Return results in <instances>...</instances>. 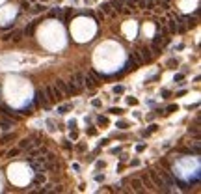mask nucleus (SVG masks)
Masks as SVG:
<instances>
[{"mask_svg":"<svg viewBox=\"0 0 201 194\" xmlns=\"http://www.w3.org/2000/svg\"><path fill=\"white\" fill-rule=\"evenodd\" d=\"M149 177H151V181H153L155 187H160L162 190H168V188H166L168 185L164 183V179H162V176L158 173V170H151V172H149Z\"/></svg>","mask_w":201,"mask_h":194,"instance_id":"obj_1","label":"nucleus"},{"mask_svg":"<svg viewBox=\"0 0 201 194\" xmlns=\"http://www.w3.org/2000/svg\"><path fill=\"white\" fill-rule=\"evenodd\" d=\"M45 95H47L48 101H52V99H60L63 93L56 88V84H54V86H47V88H45Z\"/></svg>","mask_w":201,"mask_h":194,"instance_id":"obj_2","label":"nucleus"},{"mask_svg":"<svg viewBox=\"0 0 201 194\" xmlns=\"http://www.w3.org/2000/svg\"><path fill=\"white\" fill-rule=\"evenodd\" d=\"M71 84L80 91V90L84 88V75H82V73H74V75H73V79H71Z\"/></svg>","mask_w":201,"mask_h":194,"instance_id":"obj_3","label":"nucleus"},{"mask_svg":"<svg viewBox=\"0 0 201 194\" xmlns=\"http://www.w3.org/2000/svg\"><path fill=\"white\" fill-rule=\"evenodd\" d=\"M110 6H112L115 11H119V13H129V9L123 8V2H121V0H112V2H110Z\"/></svg>","mask_w":201,"mask_h":194,"instance_id":"obj_4","label":"nucleus"},{"mask_svg":"<svg viewBox=\"0 0 201 194\" xmlns=\"http://www.w3.org/2000/svg\"><path fill=\"white\" fill-rule=\"evenodd\" d=\"M56 88L62 91L63 95H71V90H69V86L63 82V80H56Z\"/></svg>","mask_w":201,"mask_h":194,"instance_id":"obj_5","label":"nucleus"},{"mask_svg":"<svg viewBox=\"0 0 201 194\" xmlns=\"http://www.w3.org/2000/svg\"><path fill=\"white\" fill-rule=\"evenodd\" d=\"M130 185H132V190H134V192H143V183H142V179H132V181H130Z\"/></svg>","mask_w":201,"mask_h":194,"instance_id":"obj_6","label":"nucleus"},{"mask_svg":"<svg viewBox=\"0 0 201 194\" xmlns=\"http://www.w3.org/2000/svg\"><path fill=\"white\" fill-rule=\"evenodd\" d=\"M21 38H22V32H21V30H15L13 34H8V35H4V39H13V41H19Z\"/></svg>","mask_w":201,"mask_h":194,"instance_id":"obj_7","label":"nucleus"},{"mask_svg":"<svg viewBox=\"0 0 201 194\" xmlns=\"http://www.w3.org/2000/svg\"><path fill=\"white\" fill-rule=\"evenodd\" d=\"M138 52H140V56H142V60H143V62H149V60H151V50H149L147 47L142 49V50H138Z\"/></svg>","mask_w":201,"mask_h":194,"instance_id":"obj_8","label":"nucleus"},{"mask_svg":"<svg viewBox=\"0 0 201 194\" xmlns=\"http://www.w3.org/2000/svg\"><path fill=\"white\" fill-rule=\"evenodd\" d=\"M41 183H45V176H43L41 172H37V176L34 177V181H32V185L36 187V185H41Z\"/></svg>","mask_w":201,"mask_h":194,"instance_id":"obj_9","label":"nucleus"},{"mask_svg":"<svg viewBox=\"0 0 201 194\" xmlns=\"http://www.w3.org/2000/svg\"><path fill=\"white\" fill-rule=\"evenodd\" d=\"M153 4H155V0H140V8H145V9L153 8Z\"/></svg>","mask_w":201,"mask_h":194,"instance_id":"obj_10","label":"nucleus"},{"mask_svg":"<svg viewBox=\"0 0 201 194\" xmlns=\"http://www.w3.org/2000/svg\"><path fill=\"white\" fill-rule=\"evenodd\" d=\"M100 11H103V13H106V15H114L112 6H110V4H103V6H100Z\"/></svg>","mask_w":201,"mask_h":194,"instance_id":"obj_11","label":"nucleus"},{"mask_svg":"<svg viewBox=\"0 0 201 194\" xmlns=\"http://www.w3.org/2000/svg\"><path fill=\"white\" fill-rule=\"evenodd\" d=\"M45 153H47V147H39V149H32V151H30V155L36 157V155H45Z\"/></svg>","mask_w":201,"mask_h":194,"instance_id":"obj_12","label":"nucleus"},{"mask_svg":"<svg viewBox=\"0 0 201 194\" xmlns=\"http://www.w3.org/2000/svg\"><path fill=\"white\" fill-rule=\"evenodd\" d=\"M130 58H132V60H134L136 64H142V62H143V60H142V56H140V52H138V50H134V52L130 54Z\"/></svg>","mask_w":201,"mask_h":194,"instance_id":"obj_13","label":"nucleus"},{"mask_svg":"<svg viewBox=\"0 0 201 194\" xmlns=\"http://www.w3.org/2000/svg\"><path fill=\"white\" fill-rule=\"evenodd\" d=\"M52 190H54V185H50V183H48V185H45L39 192H41V194H47V192H52Z\"/></svg>","mask_w":201,"mask_h":194,"instance_id":"obj_14","label":"nucleus"},{"mask_svg":"<svg viewBox=\"0 0 201 194\" xmlns=\"http://www.w3.org/2000/svg\"><path fill=\"white\" fill-rule=\"evenodd\" d=\"M69 108H71V105H62V106H58V114H67Z\"/></svg>","mask_w":201,"mask_h":194,"instance_id":"obj_15","label":"nucleus"},{"mask_svg":"<svg viewBox=\"0 0 201 194\" xmlns=\"http://www.w3.org/2000/svg\"><path fill=\"white\" fill-rule=\"evenodd\" d=\"M142 183H143L145 187H153V181H151L149 176H143V177H142Z\"/></svg>","mask_w":201,"mask_h":194,"instance_id":"obj_16","label":"nucleus"},{"mask_svg":"<svg viewBox=\"0 0 201 194\" xmlns=\"http://www.w3.org/2000/svg\"><path fill=\"white\" fill-rule=\"evenodd\" d=\"M168 30H169L171 34L177 32V24H175V21H169V23H168Z\"/></svg>","mask_w":201,"mask_h":194,"instance_id":"obj_17","label":"nucleus"},{"mask_svg":"<svg viewBox=\"0 0 201 194\" xmlns=\"http://www.w3.org/2000/svg\"><path fill=\"white\" fill-rule=\"evenodd\" d=\"M24 147H32V142H30L28 138H24V140H21V149H24Z\"/></svg>","mask_w":201,"mask_h":194,"instance_id":"obj_18","label":"nucleus"},{"mask_svg":"<svg viewBox=\"0 0 201 194\" xmlns=\"http://www.w3.org/2000/svg\"><path fill=\"white\" fill-rule=\"evenodd\" d=\"M121 2L125 4V6H129V8H132V9H134V8H136V2H134V0H121Z\"/></svg>","mask_w":201,"mask_h":194,"instance_id":"obj_19","label":"nucleus"},{"mask_svg":"<svg viewBox=\"0 0 201 194\" xmlns=\"http://www.w3.org/2000/svg\"><path fill=\"white\" fill-rule=\"evenodd\" d=\"M60 15H62V9H60V8H56V9L50 11V17H60Z\"/></svg>","mask_w":201,"mask_h":194,"instance_id":"obj_20","label":"nucleus"},{"mask_svg":"<svg viewBox=\"0 0 201 194\" xmlns=\"http://www.w3.org/2000/svg\"><path fill=\"white\" fill-rule=\"evenodd\" d=\"M43 9H45V6H43V4H37V6L34 8L32 11H34V13H39V11H43Z\"/></svg>","mask_w":201,"mask_h":194,"instance_id":"obj_21","label":"nucleus"},{"mask_svg":"<svg viewBox=\"0 0 201 194\" xmlns=\"http://www.w3.org/2000/svg\"><path fill=\"white\" fill-rule=\"evenodd\" d=\"M0 125H4V129H9V127H11V121H6V120H0Z\"/></svg>","mask_w":201,"mask_h":194,"instance_id":"obj_22","label":"nucleus"},{"mask_svg":"<svg viewBox=\"0 0 201 194\" xmlns=\"http://www.w3.org/2000/svg\"><path fill=\"white\" fill-rule=\"evenodd\" d=\"M151 49H153L157 54H158V52H162V47H160V45H157V43H153V47H151Z\"/></svg>","mask_w":201,"mask_h":194,"instance_id":"obj_23","label":"nucleus"},{"mask_svg":"<svg viewBox=\"0 0 201 194\" xmlns=\"http://www.w3.org/2000/svg\"><path fill=\"white\" fill-rule=\"evenodd\" d=\"M186 21H188V28H192L194 24H195V19L194 17H186Z\"/></svg>","mask_w":201,"mask_h":194,"instance_id":"obj_24","label":"nucleus"},{"mask_svg":"<svg viewBox=\"0 0 201 194\" xmlns=\"http://www.w3.org/2000/svg\"><path fill=\"white\" fill-rule=\"evenodd\" d=\"M114 93H123V86H114Z\"/></svg>","mask_w":201,"mask_h":194,"instance_id":"obj_25","label":"nucleus"},{"mask_svg":"<svg viewBox=\"0 0 201 194\" xmlns=\"http://www.w3.org/2000/svg\"><path fill=\"white\" fill-rule=\"evenodd\" d=\"M17 153H19V149H9V151H8V157H15Z\"/></svg>","mask_w":201,"mask_h":194,"instance_id":"obj_26","label":"nucleus"},{"mask_svg":"<svg viewBox=\"0 0 201 194\" xmlns=\"http://www.w3.org/2000/svg\"><path fill=\"white\" fill-rule=\"evenodd\" d=\"M69 138L77 140V138H78V132H77V131H71V135H69Z\"/></svg>","mask_w":201,"mask_h":194,"instance_id":"obj_27","label":"nucleus"},{"mask_svg":"<svg viewBox=\"0 0 201 194\" xmlns=\"http://www.w3.org/2000/svg\"><path fill=\"white\" fill-rule=\"evenodd\" d=\"M115 127H119V129H127V127H129V125H127V123H125V121H119V123H117V125H115Z\"/></svg>","mask_w":201,"mask_h":194,"instance_id":"obj_28","label":"nucleus"},{"mask_svg":"<svg viewBox=\"0 0 201 194\" xmlns=\"http://www.w3.org/2000/svg\"><path fill=\"white\" fill-rule=\"evenodd\" d=\"M166 110H168V112H175V110H177V105H169Z\"/></svg>","mask_w":201,"mask_h":194,"instance_id":"obj_29","label":"nucleus"},{"mask_svg":"<svg viewBox=\"0 0 201 194\" xmlns=\"http://www.w3.org/2000/svg\"><path fill=\"white\" fill-rule=\"evenodd\" d=\"M110 112H112V114H121L123 108H110Z\"/></svg>","mask_w":201,"mask_h":194,"instance_id":"obj_30","label":"nucleus"},{"mask_svg":"<svg viewBox=\"0 0 201 194\" xmlns=\"http://www.w3.org/2000/svg\"><path fill=\"white\" fill-rule=\"evenodd\" d=\"M13 138V135H6V136H4V138H2V142H4V144H6V142L8 140H11Z\"/></svg>","mask_w":201,"mask_h":194,"instance_id":"obj_31","label":"nucleus"},{"mask_svg":"<svg viewBox=\"0 0 201 194\" xmlns=\"http://www.w3.org/2000/svg\"><path fill=\"white\" fill-rule=\"evenodd\" d=\"M190 135H195V136H197V127H190Z\"/></svg>","mask_w":201,"mask_h":194,"instance_id":"obj_32","label":"nucleus"},{"mask_svg":"<svg viewBox=\"0 0 201 194\" xmlns=\"http://www.w3.org/2000/svg\"><path fill=\"white\" fill-rule=\"evenodd\" d=\"M97 121H99V123H100V125H106V118H103V116H100V118H99Z\"/></svg>","mask_w":201,"mask_h":194,"instance_id":"obj_33","label":"nucleus"},{"mask_svg":"<svg viewBox=\"0 0 201 194\" xmlns=\"http://www.w3.org/2000/svg\"><path fill=\"white\" fill-rule=\"evenodd\" d=\"M183 79H184L183 75H175V82H181V80H183Z\"/></svg>","mask_w":201,"mask_h":194,"instance_id":"obj_34","label":"nucleus"},{"mask_svg":"<svg viewBox=\"0 0 201 194\" xmlns=\"http://www.w3.org/2000/svg\"><path fill=\"white\" fill-rule=\"evenodd\" d=\"M136 103H138L136 99H132V97H129V105H136Z\"/></svg>","mask_w":201,"mask_h":194,"instance_id":"obj_35","label":"nucleus"},{"mask_svg":"<svg viewBox=\"0 0 201 194\" xmlns=\"http://www.w3.org/2000/svg\"><path fill=\"white\" fill-rule=\"evenodd\" d=\"M91 105H93V106H100V101H99V99H93Z\"/></svg>","mask_w":201,"mask_h":194,"instance_id":"obj_36","label":"nucleus"},{"mask_svg":"<svg viewBox=\"0 0 201 194\" xmlns=\"http://www.w3.org/2000/svg\"><path fill=\"white\" fill-rule=\"evenodd\" d=\"M134 2H136V4H140V0H134Z\"/></svg>","mask_w":201,"mask_h":194,"instance_id":"obj_37","label":"nucleus"}]
</instances>
